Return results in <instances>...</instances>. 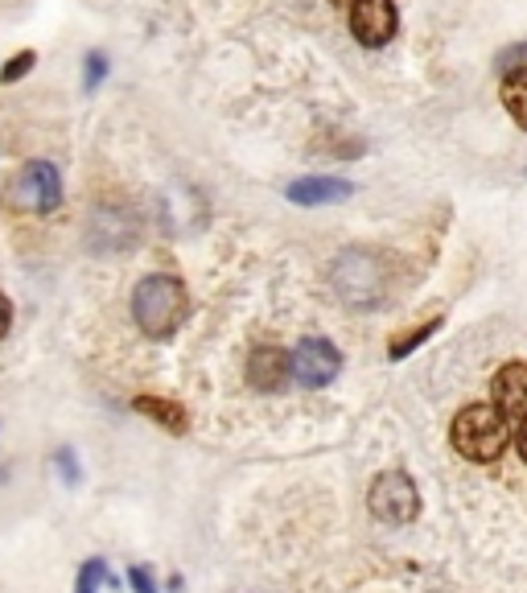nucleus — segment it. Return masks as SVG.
<instances>
[{
    "mask_svg": "<svg viewBox=\"0 0 527 593\" xmlns=\"http://www.w3.org/2000/svg\"><path fill=\"white\" fill-rule=\"evenodd\" d=\"M186 309H190L186 285L178 281V276H169V272L145 276V281L136 285V293H132V318H136V326L145 330L149 338H169L173 330L182 326Z\"/></svg>",
    "mask_w": 527,
    "mask_h": 593,
    "instance_id": "f257e3e1",
    "label": "nucleus"
},
{
    "mask_svg": "<svg viewBox=\"0 0 527 593\" xmlns=\"http://www.w3.org/2000/svg\"><path fill=\"white\" fill-rule=\"evenodd\" d=\"M330 5H342L346 9V5H355V0H330Z\"/></svg>",
    "mask_w": 527,
    "mask_h": 593,
    "instance_id": "4be33fe9",
    "label": "nucleus"
},
{
    "mask_svg": "<svg viewBox=\"0 0 527 593\" xmlns=\"http://www.w3.org/2000/svg\"><path fill=\"white\" fill-rule=\"evenodd\" d=\"M495 66H499V75H519V71H527V42L507 46V50L495 58Z\"/></svg>",
    "mask_w": 527,
    "mask_h": 593,
    "instance_id": "2eb2a0df",
    "label": "nucleus"
},
{
    "mask_svg": "<svg viewBox=\"0 0 527 593\" xmlns=\"http://www.w3.org/2000/svg\"><path fill=\"white\" fill-rule=\"evenodd\" d=\"M503 108H507L511 120L527 132V71H519V75H503Z\"/></svg>",
    "mask_w": 527,
    "mask_h": 593,
    "instance_id": "f8f14e48",
    "label": "nucleus"
},
{
    "mask_svg": "<svg viewBox=\"0 0 527 593\" xmlns=\"http://www.w3.org/2000/svg\"><path fill=\"white\" fill-rule=\"evenodd\" d=\"M350 182H342V178H297L293 186H289V202H297V206H330V202H342V198H350Z\"/></svg>",
    "mask_w": 527,
    "mask_h": 593,
    "instance_id": "9d476101",
    "label": "nucleus"
},
{
    "mask_svg": "<svg viewBox=\"0 0 527 593\" xmlns=\"http://www.w3.org/2000/svg\"><path fill=\"white\" fill-rule=\"evenodd\" d=\"M9 202L29 215H50L62 202V178L50 161H25L21 173L9 182Z\"/></svg>",
    "mask_w": 527,
    "mask_h": 593,
    "instance_id": "20e7f679",
    "label": "nucleus"
},
{
    "mask_svg": "<svg viewBox=\"0 0 527 593\" xmlns=\"http://www.w3.org/2000/svg\"><path fill=\"white\" fill-rule=\"evenodd\" d=\"M289 363H293V375H297L301 388H326V383H334L342 371V355L330 338H301L297 351L289 355Z\"/></svg>",
    "mask_w": 527,
    "mask_h": 593,
    "instance_id": "423d86ee",
    "label": "nucleus"
},
{
    "mask_svg": "<svg viewBox=\"0 0 527 593\" xmlns=\"http://www.w3.org/2000/svg\"><path fill=\"white\" fill-rule=\"evenodd\" d=\"M371 515L379 523H392V528H404V523L416 519L420 511V495H416V482L404 470H383L371 482Z\"/></svg>",
    "mask_w": 527,
    "mask_h": 593,
    "instance_id": "39448f33",
    "label": "nucleus"
},
{
    "mask_svg": "<svg viewBox=\"0 0 527 593\" xmlns=\"http://www.w3.org/2000/svg\"><path fill=\"white\" fill-rule=\"evenodd\" d=\"M9 326H13V305H9V297L0 293V338L9 334Z\"/></svg>",
    "mask_w": 527,
    "mask_h": 593,
    "instance_id": "aec40b11",
    "label": "nucleus"
},
{
    "mask_svg": "<svg viewBox=\"0 0 527 593\" xmlns=\"http://www.w3.org/2000/svg\"><path fill=\"white\" fill-rule=\"evenodd\" d=\"M132 408H136L140 416H149V421H157L165 433H186V425H190L186 408L173 404V400H161V396H136Z\"/></svg>",
    "mask_w": 527,
    "mask_h": 593,
    "instance_id": "9b49d317",
    "label": "nucleus"
},
{
    "mask_svg": "<svg viewBox=\"0 0 527 593\" xmlns=\"http://www.w3.org/2000/svg\"><path fill=\"white\" fill-rule=\"evenodd\" d=\"M128 581H132V589H136V593H157V581H153V573H149V569H140V565L128 573Z\"/></svg>",
    "mask_w": 527,
    "mask_h": 593,
    "instance_id": "a211bd4d",
    "label": "nucleus"
},
{
    "mask_svg": "<svg viewBox=\"0 0 527 593\" xmlns=\"http://www.w3.org/2000/svg\"><path fill=\"white\" fill-rule=\"evenodd\" d=\"M453 449L470 462H495L507 449L511 433H507V416L495 404H466L449 425Z\"/></svg>",
    "mask_w": 527,
    "mask_h": 593,
    "instance_id": "f03ea898",
    "label": "nucleus"
},
{
    "mask_svg": "<svg viewBox=\"0 0 527 593\" xmlns=\"http://www.w3.org/2000/svg\"><path fill=\"white\" fill-rule=\"evenodd\" d=\"M441 330V318H433V322H425V326H416V330H404V334H396L392 338V346H388V355L392 359H404V355H412L416 346H425L433 334Z\"/></svg>",
    "mask_w": 527,
    "mask_h": 593,
    "instance_id": "ddd939ff",
    "label": "nucleus"
},
{
    "mask_svg": "<svg viewBox=\"0 0 527 593\" xmlns=\"http://www.w3.org/2000/svg\"><path fill=\"white\" fill-rule=\"evenodd\" d=\"M490 396H495V408L507 416V421H523L527 416V363H507L490 379Z\"/></svg>",
    "mask_w": 527,
    "mask_h": 593,
    "instance_id": "6e6552de",
    "label": "nucleus"
},
{
    "mask_svg": "<svg viewBox=\"0 0 527 593\" xmlns=\"http://www.w3.org/2000/svg\"><path fill=\"white\" fill-rule=\"evenodd\" d=\"M33 62H38V54H33V50L13 54V58L5 62V71H0V83H17V79H25V75L33 71Z\"/></svg>",
    "mask_w": 527,
    "mask_h": 593,
    "instance_id": "dca6fc26",
    "label": "nucleus"
},
{
    "mask_svg": "<svg viewBox=\"0 0 527 593\" xmlns=\"http://www.w3.org/2000/svg\"><path fill=\"white\" fill-rule=\"evenodd\" d=\"M54 462H58V470H62V478H66V482H79L75 453H70V449H58V453H54Z\"/></svg>",
    "mask_w": 527,
    "mask_h": 593,
    "instance_id": "6ab92c4d",
    "label": "nucleus"
},
{
    "mask_svg": "<svg viewBox=\"0 0 527 593\" xmlns=\"http://www.w3.org/2000/svg\"><path fill=\"white\" fill-rule=\"evenodd\" d=\"M289 375H293V363H289V355L280 351V346H260V351H252V359H248V383H252L256 392H264V396L280 392L289 383Z\"/></svg>",
    "mask_w": 527,
    "mask_h": 593,
    "instance_id": "1a4fd4ad",
    "label": "nucleus"
},
{
    "mask_svg": "<svg viewBox=\"0 0 527 593\" xmlns=\"http://www.w3.org/2000/svg\"><path fill=\"white\" fill-rule=\"evenodd\" d=\"M330 285L342 301L359 305V309H371L383 301V289H388V281H383V264L375 252L367 248H350L334 260L330 268Z\"/></svg>",
    "mask_w": 527,
    "mask_h": 593,
    "instance_id": "7ed1b4c3",
    "label": "nucleus"
},
{
    "mask_svg": "<svg viewBox=\"0 0 527 593\" xmlns=\"http://www.w3.org/2000/svg\"><path fill=\"white\" fill-rule=\"evenodd\" d=\"M515 445H519V458L527 462V416H523V425H519V437H515Z\"/></svg>",
    "mask_w": 527,
    "mask_h": 593,
    "instance_id": "412c9836",
    "label": "nucleus"
},
{
    "mask_svg": "<svg viewBox=\"0 0 527 593\" xmlns=\"http://www.w3.org/2000/svg\"><path fill=\"white\" fill-rule=\"evenodd\" d=\"M396 25H400V17H396L392 0H355V5H350V33H355V42L367 50L388 46Z\"/></svg>",
    "mask_w": 527,
    "mask_h": 593,
    "instance_id": "0eeeda50",
    "label": "nucleus"
},
{
    "mask_svg": "<svg viewBox=\"0 0 527 593\" xmlns=\"http://www.w3.org/2000/svg\"><path fill=\"white\" fill-rule=\"evenodd\" d=\"M83 66H87V75H83V91H99V83L108 79V58H103V50H91Z\"/></svg>",
    "mask_w": 527,
    "mask_h": 593,
    "instance_id": "f3484780",
    "label": "nucleus"
},
{
    "mask_svg": "<svg viewBox=\"0 0 527 593\" xmlns=\"http://www.w3.org/2000/svg\"><path fill=\"white\" fill-rule=\"evenodd\" d=\"M99 585H120L112 573H108V565H103V561H87L83 565V573H79V585H75V593H95Z\"/></svg>",
    "mask_w": 527,
    "mask_h": 593,
    "instance_id": "4468645a",
    "label": "nucleus"
}]
</instances>
